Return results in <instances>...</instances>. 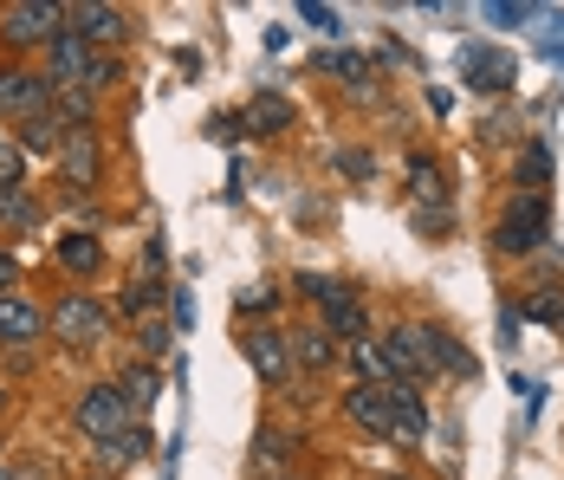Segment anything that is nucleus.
<instances>
[{
  "mask_svg": "<svg viewBox=\"0 0 564 480\" xmlns=\"http://www.w3.org/2000/svg\"><path fill=\"white\" fill-rule=\"evenodd\" d=\"M305 299H318V312H325V324L338 331V338H350V344H364L370 338V319H364V299L344 286V279H332V273H299L292 279Z\"/></svg>",
  "mask_w": 564,
  "mask_h": 480,
  "instance_id": "f257e3e1",
  "label": "nucleus"
},
{
  "mask_svg": "<svg viewBox=\"0 0 564 480\" xmlns=\"http://www.w3.org/2000/svg\"><path fill=\"white\" fill-rule=\"evenodd\" d=\"M545 227H552V202L545 195H512L507 214L494 221V247L500 254H532V247H545Z\"/></svg>",
  "mask_w": 564,
  "mask_h": 480,
  "instance_id": "f03ea898",
  "label": "nucleus"
},
{
  "mask_svg": "<svg viewBox=\"0 0 564 480\" xmlns=\"http://www.w3.org/2000/svg\"><path fill=\"white\" fill-rule=\"evenodd\" d=\"M53 338H65V344H98V338H111V306L91 299V292H65L53 306Z\"/></svg>",
  "mask_w": 564,
  "mask_h": 480,
  "instance_id": "7ed1b4c3",
  "label": "nucleus"
},
{
  "mask_svg": "<svg viewBox=\"0 0 564 480\" xmlns=\"http://www.w3.org/2000/svg\"><path fill=\"white\" fill-rule=\"evenodd\" d=\"M0 33L13 46H53L58 33H65V7L58 0H20V7L0 13Z\"/></svg>",
  "mask_w": 564,
  "mask_h": 480,
  "instance_id": "20e7f679",
  "label": "nucleus"
},
{
  "mask_svg": "<svg viewBox=\"0 0 564 480\" xmlns=\"http://www.w3.org/2000/svg\"><path fill=\"white\" fill-rule=\"evenodd\" d=\"M78 428H85V441L98 448V441H111L130 428V403H123V390L117 383H91L85 396H78Z\"/></svg>",
  "mask_w": 564,
  "mask_h": 480,
  "instance_id": "39448f33",
  "label": "nucleus"
},
{
  "mask_svg": "<svg viewBox=\"0 0 564 480\" xmlns=\"http://www.w3.org/2000/svg\"><path fill=\"white\" fill-rule=\"evenodd\" d=\"M383 364H390L395 383H429L435 376V358H429V338H422V324H395L390 338H383Z\"/></svg>",
  "mask_w": 564,
  "mask_h": 480,
  "instance_id": "423d86ee",
  "label": "nucleus"
},
{
  "mask_svg": "<svg viewBox=\"0 0 564 480\" xmlns=\"http://www.w3.org/2000/svg\"><path fill=\"white\" fill-rule=\"evenodd\" d=\"M65 33L85 40V46H105V40L117 46L130 33V13L123 7H98V0H78V7H65Z\"/></svg>",
  "mask_w": 564,
  "mask_h": 480,
  "instance_id": "0eeeda50",
  "label": "nucleus"
},
{
  "mask_svg": "<svg viewBox=\"0 0 564 480\" xmlns=\"http://www.w3.org/2000/svg\"><path fill=\"white\" fill-rule=\"evenodd\" d=\"M46 98H53V85L40 78V72H26V65H0V110L7 117H46Z\"/></svg>",
  "mask_w": 564,
  "mask_h": 480,
  "instance_id": "6e6552de",
  "label": "nucleus"
},
{
  "mask_svg": "<svg viewBox=\"0 0 564 480\" xmlns=\"http://www.w3.org/2000/svg\"><path fill=\"white\" fill-rule=\"evenodd\" d=\"M98 169H105V150H98V130H65V143H58V175H65V189H91L98 182Z\"/></svg>",
  "mask_w": 564,
  "mask_h": 480,
  "instance_id": "1a4fd4ad",
  "label": "nucleus"
},
{
  "mask_svg": "<svg viewBox=\"0 0 564 480\" xmlns=\"http://www.w3.org/2000/svg\"><path fill=\"white\" fill-rule=\"evenodd\" d=\"M91 46H85V40H72V33H58L53 46H46V85H53V92H78V85H85V72H91Z\"/></svg>",
  "mask_w": 564,
  "mask_h": 480,
  "instance_id": "9d476101",
  "label": "nucleus"
},
{
  "mask_svg": "<svg viewBox=\"0 0 564 480\" xmlns=\"http://www.w3.org/2000/svg\"><path fill=\"white\" fill-rule=\"evenodd\" d=\"M383 403H390V416H395V448H415L422 441V428H429V409H422V390L415 383H383Z\"/></svg>",
  "mask_w": 564,
  "mask_h": 480,
  "instance_id": "9b49d317",
  "label": "nucleus"
},
{
  "mask_svg": "<svg viewBox=\"0 0 564 480\" xmlns=\"http://www.w3.org/2000/svg\"><path fill=\"white\" fill-rule=\"evenodd\" d=\"M460 72H467V85L474 92H507L512 85V58L507 53H494V46H460Z\"/></svg>",
  "mask_w": 564,
  "mask_h": 480,
  "instance_id": "f8f14e48",
  "label": "nucleus"
},
{
  "mask_svg": "<svg viewBox=\"0 0 564 480\" xmlns=\"http://www.w3.org/2000/svg\"><path fill=\"white\" fill-rule=\"evenodd\" d=\"M344 416H350L357 428H370V435H383V441L395 435V416H390V403H383V390H370V383H357V390L344 396Z\"/></svg>",
  "mask_w": 564,
  "mask_h": 480,
  "instance_id": "ddd939ff",
  "label": "nucleus"
},
{
  "mask_svg": "<svg viewBox=\"0 0 564 480\" xmlns=\"http://www.w3.org/2000/svg\"><path fill=\"white\" fill-rule=\"evenodd\" d=\"M422 338H429V358H435V371H448V376H480V364H474V351L454 338V331H442V324H422Z\"/></svg>",
  "mask_w": 564,
  "mask_h": 480,
  "instance_id": "4468645a",
  "label": "nucleus"
},
{
  "mask_svg": "<svg viewBox=\"0 0 564 480\" xmlns=\"http://www.w3.org/2000/svg\"><path fill=\"white\" fill-rule=\"evenodd\" d=\"M40 331H46V312H40V306H26L20 292L0 299V344H33Z\"/></svg>",
  "mask_w": 564,
  "mask_h": 480,
  "instance_id": "2eb2a0df",
  "label": "nucleus"
},
{
  "mask_svg": "<svg viewBox=\"0 0 564 480\" xmlns=\"http://www.w3.org/2000/svg\"><path fill=\"white\" fill-rule=\"evenodd\" d=\"M247 358H253V371L267 376V383H285V376H292V351H285V331H253V338H247Z\"/></svg>",
  "mask_w": 564,
  "mask_h": 480,
  "instance_id": "dca6fc26",
  "label": "nucleus"
},
{
  "mask_svg": "<svg viewBox=\"0 0 564 480\" xmlns=\"http://www.w3.org/2000/svg\"><path fill=\"white\" fill-rule=\"evenodd\" d=\"M58 267L65 273H78V279H91V273L105 267V241L98 234H58Z\"/></svg>",
  "mask_w": 564,
  "mask_h": 480,
  "instance_id": "f3484780",
  "label": "nucleus"
},
{
  "mask_svg": "<svg viewBox=\"0 0 564 480\" xmlns=\"http://www.w3.org/2000/svg\"><path fill=\"white\" fill-rule=\"evenodd\" d=\"M292 117H299V110L285 105L280 92H260V98L247 105V117H240V124H247V130H260V137H273V130H285Z\"/></svg>",
  "mask_w": 564,
  "mask_h": 480,
  "instance_id": "a211bd4d",
  "label": "nucleus"
},
{
  "mask_svg": "<svg viewBox=\"0 0 564 480\" xmlns=\"http://www.w3.org/2000/svg\"><path fill=\"white\" fill-rule=\"evenodd\" d=\"M117 390H123V403H130V416H137V409H150V403H156L163 371H156V364H130V371L117 376Z\"/></svg>",
  "mask_w": 564,
  "mask_h": 480,
  "instance_id": "6ab92c4d",
  "label": "nucleus"
},
{
  "mask_svg": "<svg viewBox=\"0 0 564 480\" xmlns=\"http://www.w3.org/2000/svg\"><path fill=\"white\" fill-rule=\"evenodd\" d=\"M150 455V428H123V435H111V441H98V461L105 468H130V461H143Z\"/></svg>",
  "mask_w": 564,
  "mask_h": 480,
  "instance_id": "aec40b11",
  "label": "nucleus"
},
{
  "mask_svg": "<svg viewBox=\"0 0 564 480\" xmlns=\"http://www.w3.org/2000/svg\"><path fill=\"white\" fill-rule=\"evenodd\" d=\"M58 143H65L58 117H26L20 124V157H58Z\"/></svg>",
  "mask_w": 564,
  "mask_h": 480,
  "instance_id": "412c9836",
  "label": "nucleus"
},
{
  "mask_svg": "<svg viewBox=\"0 0 564 480\" xmlns=\"http://www.w3.org/2000/svg\"><path fill=\"white\" fill-rule=\"evenodd\" d=\"M519 182H525L532 195H545V182H552V143H545V137H532V143L519 150Z\"/></svg>",
  "mask_w": 564,
  "mask_h": 480,
  "instance_id": "4be33fe9",
  "label": "nucleus"
},
{
  "mask_svg": "<svg viewBox=\"0 0 564 480\" xmlns=\"http://www.w3.org/2000/svg\"><path fill=\"white\" fill-rule=\"evenodd\" d=\"M285 351H292V358H299V364H305V371H325V364H332V358H338V351H332V338H325V331H285Z\"/></svg>",
  "mask_w": 564,
  "mask_h": 480,
  "instance_id": "5701e85b",
  "label": "nucleus"
},
{
  "mask_svg": "<svg viewBox=\"0 0 564 480\" xmlns=\"http://www.w3.org/2000/svg\"><path fill=\"white\" fill-rule=\"evenodd\" d=\"M409 182H415V195H422V209H448V182H442V169L429 157L409 162Z\"/></svg>",
  "mask_w": 564,
  "mask_h": 480,
  "instance_id": "b1692460",
  "label": "nucleus"
},
{
  "mask_svg": "<svg viewBox=\"0 0 564 480\" xmlns=\"http://www.w3.org/2000/svg\"><path fill=\"white\" fill-rule=\"evenodd\" d=\"M519 319H539V324H564V292L558 286H539L532 299H525V312Z\"/></svg>",
  "mask_w": 564,
  "mask_h": 480,
  "instance_id": "393cba45",
  "label": "nucleus"
},
{
  "mask_svg": "<svg viewBox=\"0 0 564 480\" xmlns=\"http://www.w3.org/2000/svg\"><path fill=\"white\" fill-rule=\"evenodd\" d=\"M350 364H357L364 376H377V383H395L390 364H383V344H370V338H364V344H350Z\"/></svg>",
  "mask_w": 564,
  "mask_h": 480,
  "instance_id": "a878e982",
  "label": "nucleus"
},
{
  "mask_svg": "<svg viewBox=\"0 0 564 480\" xmlns=\"http://www.w3.org/2000/svg\"><path fill=\"white\" fill-rule=\"evenodd\" d=\"M117 78H123V65H117V58H91V72H85V85H78V92H111Z\"/></svg>",
  "mask_w": 564,
  "mask_h": 480,
  "instance_id": "bb28decb",
  "label": "nucleus"
},
{
  "mask_svg": "<svg viewBox=\"0 0 564 480\" xmlns=\"http://www.w3.org/2000/svg\"><path fill=\"white\" fill-rule=\"evenodd\" d=\"M20 169H26L20 143H0V195H13V189H20Z\"/></svg>",
  "mask_w": 564,
  "mask_h": 480,
  "instance_id": "cd10ccee",
  "label": "nucleus"
},
{
  "mask_svg": "<svg viewBox=\"0 0 564 480\" xmlns=\"http://www.w3.org/2000/svg\"><path fill=\"white\" fill-rule=\"evenodd\" d=\"M163 286H150V279H130L123 286V299H117V312H150V299H156Z\"/></svg>",
  "mask_w": 564,
  "mask_h": 480,
  "instance_id": "c85d7f7f",
  "label": "nucleus"
},
{
  "mask_svg": "<svg viewBox=\"0 0 564 480\" xmlns=\"http://www.w3.org/2000/svg\"><path fill=\"white\" fill-rule=\"evenodd\" d=\"M234 306H240V312H273V306H280V292H273V286H240V292H234Z\"/></svg>",
  "mask_w": 564,
  "mask_h": 480,
  "instance_id": "c756f323",
  "label": "nucleus"
},
{
  "mask_svg": "<svg viewBox=\"0 0 564 480\" xmlns=\"http://www.w3.org/2000/svg\"><path fill=\"white\" fill-rule=\"evenodd\" d=\"M318 65H325V72H338V78H350V85H364V78H370V65H364L357 53H332V58H318Z\"/></svg>",
  "mask_w": 564,
  "mask_h": 480,
  "instance_id": "7c9ffc66",
  "label": "nucleus"
},
{
  "mask_svg": "<svg viewBox=\"0 0 564 480\" xmlns=\"http://www.w3.org/2000/svg\"><path fill=\"white\" fill-rule=\"evenodd\" d=\"M280 461H285V435H273V428H267V435L253 441V468H280Z\"/></svg>",
  "mask_w": 564,
  "mask_h": 480,
  "instance_id": "2f4dec72",
  "label": "nucleus"
},
{
  "mask_svg": "<svg viewBox=\"0 0 564 480\" xmlns=\"http://www.w3.org/2000/svg\"><path fill=\"white\" fill-rule=\"evenodd\" d=\"M0 221H13V227H33V202L13 189V195H0Z\"/></svg>",
  "mask_w": 564,
  "mask_h": 480,
  "instance_id": "473e14b6",
  "label": "nucleus"
},
{
  "mask_svg": "<svg viewBox=\"0 0 564 480\" xmlns=\"http://www.w3.org/2000/svg\"><path fill=\"white\" fill-rule=\"evenodd\" d=\"M299 20H305V26H318V33H344V26H338V13H332V7H312V0L299 7Z\"/></svg>",
  "mask_w": 564,
  "mask_h": 480,
  "instance_id": "72a5a7b5",
  "label": "nucleus"
},
{
  "mask_svg": "<svg viewBox=\"0 0 564 480\" xmlns=\"http://www.w3.org/2000/svg\"><path fill=\"white\" fill-rule=\"evenodd\" d=\"M338 169H344V175H364V182L377 175V162H370V150H338Z\"/></svg>",
  "mask_w": 564,
  "mask_h": 480,
  "instance_id": "f704fd0d",
  "label": "nucleus"
},
{
  "mask_svg": "<svg viewBox=\"0 0 564 480\" xmlns=\"http://www.w3.org/2000/svg\"><path fill=\"white\" fill-rule=\"evenodd\" d=\"M532 13H539V7H507V0H494V7H487V20H494V26H519V20H532Z\"/></svg>",
  "mask_w": 564,
  "mask_h": 480,
  "instance_id": "c9c22d12",
  "label": "nucleus"
},
{
  "mask_svg": "<svg viewBox=\"0 0 564 480\" xmlns=\"http://www.w3.org/2000/svg\"><path fill=\"white\" fill-rule=\"evenodd\" d=\"M175 331H195V292L175 286Z\"/></svg>",
  "mask_w": 564,
  "mask_h": 480,
  "instance_id": "e433bc0d",
  "label": "nucleus"
},
{
  "mask_svg": "<svg viewBox=\"0 0 564 480\" xmlns=\"http://www.w3.org/2000/svg\"><path fill=\"white\" fill-rule=\"evenodd\" d=\"M539 46H545V53H552V58L564 65V13H552V26L539 33Z\"/></svg>",
  "mask_w": 564,
  "mask_h": 480,
  "instance_id": "4c0bfd02",
  "label": "nucleus"
},
{
  "mask_svg": "<svg viewBox=\"0 0 564 480\" xmlns=\"http://www.w3.org/2000/svg\"><path fill=\"white\" fill-rule=\"evenodd\" d=\"M163 344H170V331H163V324H150V331H143V351H150V358H163Z\"/></svg>",
  "mask_w": 564,
  "mask_h": 480,
  "instance_id": "58836bf2",
  "label": "nucleus"
},
{
  "mask_svg": "<svg viewBox=\"0 0 564 480\" xmlns=\"http://www.w3.org/2000/svg\"><path fill=\"white\" fill-rule=\"evenodd\" d=\"M13 279H20V267H13V260H7V254H0V299H7V292H13Z\"/></svg>",
  "mask_w": 564,
  "mask_h": 480,
  "instance_id": "ea45409f",
  "label": "nucleus"
},
{
  "mask_svg": "<svg viewBox=\"0 0 564 480\" xmlns=\"http://www.w3.org/2000/svg\"><path fill=\"white\" fill-rule=\"evenodd\" d=\"M0 480H13V474H7V468H0Z\"/></svg>",
  "mask_w": 564,
  "mask_h": 480,
  "instance_id": "a19ab883",
  "label": "nucleus"
},
{
  "mask_svg": "<svg viewBox=\"0 0 564 480\" xmlns=\"http://www.w3.org/2000/svg\"><path fill=\"white\" fill-rule=\"evenodd\" d=\"M390 480H409V474H390Z\"/></svg>",
  "mask_w": 564,
  "mask_h": 480,
  "instance_id": "79ce46f5",
  "label": "nucleus"
}]
</instances>
